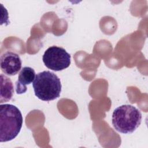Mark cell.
<instances>
[{
	"label": "cell",
	"mask_w": 148,
	"mask_h": 148,
	"mask_svg": "<svg viewBox=\"0 0 148 148\" xmlns=\"http://www.w3.org/2000/svg\"><path fill=\"white\" fill-rule=\"evenodd\" d=\"M20 110L12 104L0 106V141L6 142L14 139L20 132L23 125Z\"/></svg>",
	"instance_id": "6da1fadb"
},
{
	"label": "cell",
	"mask_w": 148,
	"mask_h": 148,
	"mask_svg": "<svg viewBox=\"0 0 148 148\" xmlns=\"http://www.w3.org/2000/svg\"><path fill=\"white\" fill-rule=\"evenodd\" d=\"M32 87L35 96L44 101H50L58 98L61 92L60 79L53 72L49 71L36 74Z\"/></svg>",
	"instance_id": "7a4b0ae2"
},
{
	"label": "cell",
	"mask_w": 148,
	"mask_h": 148,
	"mask_svg": "<svg viewBox=\"0 0 148 148\" xmlns=\"http://www.w3.org/2000/svg\"><path fill=\"white\" fill-rule=\"evenodd\" d=\"M142 114L131 105H123L116 108L112 114V124L115 130L123 134H131L141 123Z\"/></svg>",
	"instance_id": "3957f363"
},
{
	"label": "cell",
	"mask_w": 148,
	"mask_h": 148,
	"mask_svg": "<svg viewBox=\"0 0 148 148\" xmlns=\"http://www.w3.org/2000/svg\"><path fill=\"white\" fill-rule=\"evenodd\" d=\"M42 60L47 68L55 71L65 69L71 64V55L64 48L56 46L49 47Z\"/></svg>",
	"instance_id": "277c9868"
},
{
	"label": "cell",
	"mask_w": 148,
	"mask_h": 148,
	"mask_svg": "<svg viewBox=\"0 0 148 148\" xmlns=\"http://www.w3.org/2000/svg\"><path fill=\"white\" fill-rule=\"evenodd\" d=\"M1 69L8 76H14L18 73L21 68V60L20 56L13 52L8 51L1 56Z\"/></svg>",
	"instance_id": "5b68a950"
},
{
	"label": "cell",
	"mask_w": 148,
	"mask_h": 148,
	"mask_svg": "<svg viewBox=\"0 0 148 148\" xmlns=\"http://www.w3.org/2000/svg\"><path fill=\"white\" fill-rule=\"evenodd\" d=\"M35 72L33 68L24 66L21 70L18 80L16 82V91L17 94H23L26 92L27 85L33 83L35 78Z\"/></svg>",
	"instance_id": "8992f818"
},
{
	"label": "cell",
	"mask_w": 148,
	"mask_h": 148,
	"mask_svg": "<svg viewBox=\"0 0 148 148\" xmlns=\"http://www.w3.org/2000/svg\"><path fill=\"white\" fill-rule=\"evenodd\" d=\"M14 88L11 80L7 76L1 75V99L0 103L10 101L13 95Z\"/></svg>",
	"instance_id": "52a82bcc"
}]
</instances>
